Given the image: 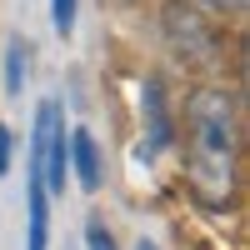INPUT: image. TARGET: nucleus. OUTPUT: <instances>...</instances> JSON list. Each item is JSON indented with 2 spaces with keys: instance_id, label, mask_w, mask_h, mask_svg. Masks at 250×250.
Instances as JSON below:
<instances>
[{
  "instance_id": "f257e3e1",
  "label": "nucleus",
  "mask_w": 250,
  "mask_h": 250,
  "mask_svg": "<svg viewBox=\"0 0 250 250\" xmlns=\"http://www.w3.org/2000/svg\"><path fill=\"white\" fill-rule=\"evenodd\" d=\"M185 175L205 205H230L240 175V110L220 85H200L185 95Z\"/></svg>"
},
{
  "instance_id": "f03ea898",
  "label": "nucleus",
  "mask_w": 250,
  "mask_h": 250,
  "mask_svg": "<svg viewBox=\"0 0 250 250\" xmlns=\"http://www.w3.org/2000/svg\"><path fill=\"white\" fill-rule=\"evenodd\" d=\"M160 25H165V40H170L185 60H210V55H220V25L200 10V0H165Z\"/></svg>"
},
{
  "instance_id": "7ed1b4c3",
  "label": "nucleus",
  "mask_w": 250,
  "mask_h": 250,
  "mask_svg": "<svg viewBox=\"0 0 250 250\" xmlns=\"http://www.w3.org/2000/svg\"><path fill=\"white\" fill-rule=\"evenodd\" d=\"M30 165L40 170L45 190H65V175H70V135H65V125H60V105H55V100H40V110H35Z\"/></svg>"
},
{
  "instance_id": "20e7f679",
  "label": "nucleus",
  "mask_w": 250,
  "mask_h": 250,
  "mask_svg": "<svg viewBox=\"0 0 250 250\" xmlns=\"http://www.w3.org/2000/svg\"><path fill=\"white\" fill-rule=\"evenodd\" d=\"M70 170H75V180H80L85 195H95L100 180H105V170H100V145H95L90 130H80V125L70 130Z\"/></svg>"
},
{
  "instance_id": "39448f33",
  "label": "nucleus",
  "mask_w": 250,
  "mask_h": 250,
  "mask_svg": "<svg viewBox=\"0 0 250 250\" xmlns=\"http://www.w3.org/2000/svg\"><path fill=\"white\" fill-rule=\"evenodd\" d=\"M145 110H150V145H145L140 155H155V150H165L170 145V110H165V85L160 80H145Z\"/></svg>"
},
{
  "instance_id": "423d86ee",
  "label": "nucleus",
  "mask_w": 250,
  "mask_h": 250,
  "mask_svg": "<svg viewBox=\"0 0 250 250\" xmlns=\"http://www.w3.org/2000/svg\"><path fill=\"white\" fill-rule=\"evenodd\" d=\"M25 45L20 40H10V50H5V95H20V85H25Z\"/></svg>"
},
{
  "instance_id": "0eeeda50",
  "label": "nucleus",
  "mask_w": 250,
  "mask_h": 250,
  "mask_svg": "<svg viewBox=\"0 0 250 250\" xmlns=\"http://www.w3.org/2000/svg\"><path fill=\"white\" fill-rule=\"evenodd\" d=\"M50 25H55L60 35L75 30V0H50Z\"/></svg>"
},
{
  "instance_id": "6e6552de",
  "label": "nucleus",
  "mask_w": 250,
  "mask_h": 250,
  "mask_svg": "<svg viewBox=\"0 0 250 250\" xmlns=\"http://www.w3.org/2000/svg\"><path fill=\"white\" fill-rule=\"evenodd\" d=\"M85 250H115V240H110V230L100 220H90L85 225Z\"/></svg>"
},
{
  "instance_id": "1a4fd4ad",
  "label": "nucleus",
  "mask_w": 250,
  "mask_h": 250,
  "mask_svg": "<svg viewBox=\"0 0 250 250\" xmlns=\"http://www.w3.org/2000/svg\"><path fill=\"white\" fill-rule=\"evenodd\" d=\"M10 145H15V135H10V125H0V175L10 170Z\"/></svg>"
},
{
  "instance_id": "9d476101",
  "label": "nucleus",
  "mask_w": 250,
  "mask_h": 250,
  "mask_svg": "<svg viewBox=\"0 0 250 250\" xmlns=\"http://www.w3.org/2000/svg\"><path fill=\"white\" fill-rule=\"evenodd\" d=\"M205 5H215V10H240L245 0H205Z\"/></svg>"
},
{
  "instance_id": "9b49d317",
  "label": "nucleus",
  "mask_w": 250,
  "mask_h": 250,
  "mask_svg": "<svg viewBox=\"0 0 250 250\" xmlns=\"http://www.w3.org/2000/svg\"><path fill=\"white\" fill-rule=\"evenodd\" d=\"M135 250H160V245H155V240H140V245H135Z\"/></svg>"
}]
</instances>
